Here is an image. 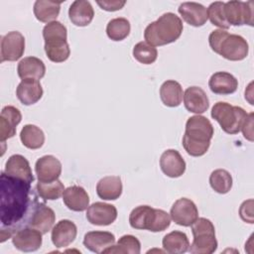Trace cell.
I'll return each instance as SVG.
<instances>
[{
    "label": "cell",
    "instance_id": "9c48e42d",
    "mask_svg": "<svg viewBox=\"0 0 254 254\" xmlns=\"http://www.w3.org/2000/svg\"><path fill=\"white\" fill-rule=\"evenodd\" d=\"M248 43L243 37L236 34H228L220 43L216 54L228 61L238 62L244 60L248 56Z\"/></svg>",
    "mask_w": 254,
    "mask_h": 254
},
{
    "label": "cell",
    "instance_id": "8fae6325",
    "mask_svg": "<svg viewBox=\"0 0 254 254\" xmlns=\"http://www.w3.org/2000/svg\"><path fill=\"white\" fill-rule=\"evenodd\" d=\"M170 216L176 224L188 227L198 218V210L191 199L182 197L177 199L172 205Z\"/></svg>",
    "mask_w": 254,
    "mask_h": 254
},
{
    "label": "cell",
    "instance_id": "9a60e30c",
    "mask_svg": "<svg viewBox=\"0 0 254 254\" xmlns=\"http://www.w3.org/2000/svg\"><path fill=\"white\" fill-rule=\"evenodd\" d=\"M55 221V211L45 203L39 201L30 216L28 226L39 230L42 234H46L52 230Z\"/></svg>",
    "mask_w": 254,
    "mask_h": 254
},
{
    "label": "cell",
    "instance_id": "7a4b0ae2",
    "mask_svg": "<svg viewBox=\"0 0 254 254\" xmlns=\"http://www.w3.org/2000/svg\"><path fill=\"white\" fill-rule=\"evenodd\" d=\"M213 134V126L206 117L199 114L193 115L186 123L183 147L190 156L201 157L207 152Z\"/></svg>",
    "mask_w": 254,
    "mask_h": 254
},
{
    "label": "cell",
    "instance_id": "f1b7e54d",
    "mask_svg": "<svg viewBox=\"0 0 254 254\" xmlns=\"http://www.w3.org/2000/svg\"><path fill=\"white\" fill-rule=\"evenodd\" d=\"M62 2L50 0H37L34 3L33 11L36 19L42 23H51L57 21Z\"/></svg>",
    "mask_w": 254,
    "mask_h": 254
},
{
    "label": "cell",
    "instance_id": "e0dca14e",
    "mask_svg": "<svg viewBox=\"0 0 254 254\" xmlns=\"http://www.w3.org/2000/svg\"><path fill=\"white\" fill-rule=\"evenodd\" d=\"M160 167L162 172L170 178H179L186 172V162L182 155L174 149H168L163 152L160 158Z\"/></svg>",
    "mask_w": 254,
    "mask_h": 254
},
{
    "label": "cell",
    "instance_id": "8992f818",
    "mask_svg": "<svg viewBox=\"0 0 254 254\" xmlns=\"http://www.w3.org/2000/svg\"><path fill=\"white\" fill-rule=\"evenodd\" d=\"M247 115L242 107L233 106L223 101L216 102L211 108V117L218 122L225 133L231 135L241 131Z\"/></svg>",
    "mask_w": 254,
    "mask_h": 254
},
{
    "label": "cell",
    "instance_id": "b9f144b4",
    "mask_svg": "<svg viewBox=\"0 0 254 254\" xmlns=\"http://www.w3.org/2000/svg\"><path fill=\"white\" fill-rule=\"evenodd\" d=\"M252 204L248 207V210L246 209V206H245V203L243 202L239 208V214H240V217L245 221V222H248V223H253V214H252Z\"/></svg>",
    "mask_w": 254,
    "mask_h": 254
},
{
    "label": "cell",
    "instance_id": "603a6c76",
    "mask_svg": "<svg viewBox=\"0 0 254 254\" xmlns=\"http://www.w3.org/2000/svg\"><path fill=\"white\" fill-rule=\"evenodd\" d=\"M44 90L39 80L26 78L18 84L16 89L17 98L24 105H32L37 103L43 96Z\"/></svg>",
    "mask_w": 254,
    "mask_h": 254
},
{
    "label": "cell",
    "instance_id": "ffe728a7",
    "mask_svg": "<svg viewBox=\"0 0 254 254\" xmlns=\"http://www.w3.org/2000/svg\"><path fill=\"white\" fill-rule=\"evenodd\" d=\"M3 172L10 177L21 179L31 184L35 180L29 161L24 156L19 154L9 157V159L6 161L5 170Z\"/></svg>",
    "mask_w": 254,
    "mask_h": 254
},
{
    "label": "cell",
    "instance_id": "4dcf8cb0",
    "mask_svg": "<svg viewBox=\"0 0 254 254\" xmlns=\"http://www.w3.org/2000/svg\"><path fill=\"white\" fill-rule=\"evenodd\" d=\"M182 85L176 80H166L160 87V97L164 105L178 107L183 100Z\"/></svg>",
    "mask_w": 254,
    "mask_h": 254
},
{
    "label": "cell",
    "instance_id": "4316f807",
    "mask_svg": "<svg viewBox=\"0 0 254 254\" xmlns=\"http://www.w3.org/2000/svg\"><path fill=\"white\" fill-rule=\"evenodd\" d=\"M17 72L21 79H41L46 74V65L42 60L36 57L22 59L17 66Z\"/></svg>",
    "mask_w": 254,
    "mask_h": 254
},
{
    "label": "cell",
    "instance_id": "5b68a950",
    "mask_svg": "<svg viewBox=\"0 0 254 254\" xmlns=\"http://www.w3.org/2000/svg\"><path fill=\"white\" fill-rule=\"evenodd\" d=\"M129 223L134 229L160 232L170 226L171 216L163 209L153 208L149 205H139L130 212Z\"/></svg>",
    "mask_w": 254,
    "mask_h": 254
},
{
    "label": "cell",
    "instance_id": "836d02e7",
    "mask_svg": "<svg viewBox=\"0 0 254 254\" xmlns=\"http://www.w3.org/2000/svg\"><path fill=\"white\" fill-rule=\"evenodd\" d=\"M209 185L217 193L225 194L232 188V177L230 173L224 169L214 170L209 176Z\"/></svg>",
    "mask_w": 254,
    "mask_h": 254
},
{
    "label": "cell",
    "instance_id": "484cf974",
    "mask_svg": "<svg viewBox=\"0 0 254 254\" xmlns=\"http://www.w3.org/2000/svg\"><path fill=\"white\" fill-rule=\"evenodd\" d=\"M70 22L77 27L88 26L94 17V10L89 1L75 0L68 9Z\"/></svg>",
    "mask_w": 254,
    "mask_h": 254
},
{
    "label": "cell",
    "instance_id": "6da1fadb",
    "mask_svg": "<svg viewBox=\"0 0 254 254\" xmlns=\"http://www.w3.org/2000/svg\"><path fill=\"white\" fill-rule=\"evenodd\" d=\"M31 183L1 173L0 184V220L1 242L10 238L20 226L28 222L39 202L33 195Z\"/></svg>",
    "mask_w": 254,
    "mask_h": 254
},
{
    "label": "cell",
    "instance_id": "5bb4252c",
    "mask_svg": "<svg viewBox=\"0 0 254 254\" xmlns=\"http://www.w3.org/2000/svg\"><path fill=\"white\" fill-rule=\"evenodd\" d=\"M35 171L39 182L51 183L59 180L62 174V164L53 155H46L37 160Z\"/></svg>",
    "mask_w": 254,
    "mask_h": 254
},
{
    "label": "cell",
    "instance_id": "1f68e13d",
    "mask_svg": "<svg viewBox=\"0 0 254 254\" xmlns=\"http://www.w3.org/2000/svg\"><path fill=\"white\" fill-rule=\"evenodd\" d=\"M20 139L26 148L37 150L44 145L45 134L40 127L34 124H26L20 132Z\"/></svg>",
    "mask_w": 254,
    "mask_h": 254
},
{
    "label": "cell",
    "instance_id": "44dd1931",
    "mask_svg": "<svg viewBox=\"0 0 254 254\" xmlns=\"http://www.w3.org/2000/svg\"><path fill=\"white\" fill-rule=\"evenodd\" d=\"M178 11L184 21L192 27H201L207 21V9L196 2H184Z\"/></svg>",
    "mask_w": 254,
    "mask_h": 254
},
{
    "label": "cell",
    "instance_id": "30bf717a",
    "mask_svg": "<svg viewBox=\"0 0 254 254\" xmlns=\"http://www.w3.org/2000/svg\"><path fill=\"white\" fill-rule=\"evenodd\" d=\"M25 52V38L18 31L8 32L1 37L0 56L1 63L16 62L24 55Z\"/></svg>",
    "mask_w": 254,
    "mask_h": 254
},
{
    "label": "cell",
    "instance_id": "ba28073f",
    "mask_svg": "<svg viewBox=\"0 0 254 254\" xmlns=\"http://www.w3.org/2000/svg\"><path fill=\"white\" fill-rule=\"evenodd\" d=\"M253 1H238L232 0L224 3L223 12L226 22L232 26L254 25V12Z\"/></svg>",
    "mask_w": 254,
    "mask_h": 254
},
{
    "label": "cell",
    "instance_id": "ab89813d",
    "mask_svg": "<svg viewBox=\"0 0 254 254\" xmlns=\"http://www.w3.org/2000/svg\"><path fill=\"white\" fill-rule=\"evenodd\" d=\"M97 5L105 11L108 12H114V11H118L120 9L123 8V6L126 4V1H117V0H112V1H96Z\"/></svg>",
    "mask_w": 254,
    "mask_h": 254
},
{
    "label": "cell",
    "instance_id": "4fadbf2b",
    "mask_svg": "<svg viewBox=\"0 0 254 254\" xmlns=\"http://www.w3.org/2000/svg\"><path fill=\"white\" fill-rule=\"evenodd\" d=\"M116 218L117 209L113 204L97 201L90 204L86 209V219L93 225H110L116 220Z\"/></svg>",
    "mask_w": 254,
    "mask_h": 254
},
{
    "label": "cell",
    "instance_id": "7402d4cb",
    "mask_svg": "<svg viewBox=\"0 0 254 254\" xmlns=\"http://www.w3.org/2000/svg\"><path fill=\"white\" fill-rule=\"evenodd\" d=\"M208 86L214 94L228 95L237 90L238 80L233 74L227 71H217L210 76Z\"/></svg>",
    "mask_w": 254,
    "mask_h": 254
},
{
    "label": "cell",
    "instance_id": "2e32d148",
    "mask_svg": "<svg viewBox=\"0 0 254 254\" xmlns=\"http://www.w3.org/2000/svg\"><path fill=\"white\" fill-rule=\"evenodd\" d=\"M22 120V114L18 108L7 105L2 108L0 114V141L2 144L16 134V128Z\"/></svg>",
    "mask_w": 254,
    "mask_h": 254
},
{
    "label": "cell",
    "instance_id": "74e56055",
    "mask_svg": "<svg viewBox=\"0 0 254 254\" xmlns=\"http://www.w3.org/2000/svg\"><path fill=\"white\" fill-rule=\"evenodd\" d=\"M223 7L224 2L216 1L211 3L207 8V18L213 26H216L221 30H227L230 26L225 20Z\"/></svg>",
    "mask_w": 254,
    "mask_h": 254
},
{
    "label": "cell",
    "instance_id": "7c38bea8",
    "mask_svg": "<svg viewBox=\"0 0 254 254\" xmlns=\"http://www.w3.org/2000/svg\"><path fill=\"white\" fill-rule=\"evenodd\" d=\"M42 232L33 227H22L13 234L12 243L20 251L34 252L42 246Z\"/></svg>",
    "mask_w": 254,
    "mask_h": 254
},
{
    "label": "cell",
    "instance_id": "d6a6232c",
    "mask_svg": "<svg viewBox=\"0 0 254 254\" xmlns=\"http://www.w3.org/2000/svg\"><path fill=\"white\" fill-rule=\"evenodd\" d=\"M130 22L123 17L114 18L110 20L106 26V34L112 41H123L130 34Z\"/></svg>",
    "mask_w": 254,
    "mask_h": 254
},
{
    "label": "cell",
    "instance_id": "277c9868",
    "mask_svg": "<svg viewBox=\"0 0 254 254\" xmlns=\"http://www.w3.org/2000/svg\"><path fill=\"white\" fill-rule=\"evenodd\" d=\"M45 40V52L48 59L53 63H64L70 55L67 43V31L64 24L59 21L48 23L43 29Z\"/></svg>",
    "mask_w": 254,
    "mask_h": 254
},
{
    "label": "cell",
    "instance_id": "83f0119b",
    "mask_svg": "<svg viewBox=\"0 0 254 254\" xmlns=\"http://www.w3.org/2000/svg\"><path fill=\"white\" fill-rule=\"evenodd\" d=\"M122 190V182L118 176L104 177L96 185V193L103 200H115L119 198Z\"/></svg>",
    "mask_w": 254,
    "mask_h": 254
},
{
    "label": "cell",
    "instance_id": "cb8c5ba5",
    "mask_svg": "<svg viewBox=\"0 0 254 254\" xmlns=\"http://www.w3.org/2000/svg\"><path fill=\"white\" fill-rule=\"evenodd\" d=\"M115 243V236L108 231H89L83 237V245L93 253H103Z\"/></svg>",
    "mask_w": 254,
    "mask_h": 254
},
{
    "label": "cell",
    "instance_id": "f35d334b",
    "mask_svg": "<svg viewBox=\"0 0 254 254\" xmlns=\"http://www.w3.org/2000/svg\"><path fill=\"white\" fill-rule=\"evenodd\" d=\"M229 33L226 31V30H221V29H218V30H214L212 31L209 36H208V43H209V46L211 48V50L214 52V53H217V50L219 48V45L220 43L222 42V40L228 35Z\"/></svg>",
    "mask_w": 254,
    "mask_h": 254
},
{
    "label": "cell",
    "instance_id": "ac0fdd59",
    "mask_svg": "<svg viewBox=\"0 0 254 254\" xmlns=\"http://www.w3.org/2000/svg\"><path fill=\"white\" fill-rule=\"evenodd\" d=\"M184 105L189 112L204 113L209 107V99L205 91L199 86H190L184 93Z\"/></svg>",
    "mask_w": 254,
    "mask_h": 254
},
{
    "label": "cell",
    "instance_id": "8d00e7d4",
    "mask_svg": "<svg viewBox=\"0 0 254 254\" xmlns=\"http://www.w3.org/2000/svg\"><path fill=\"white\" fill-rule=\"evenodd\" d=\"M36 188L39 195L45 200L58 199L63 195L64 190V184L60 180H57L51 183L39 182Z\"/></svg>",
    "mask_w": 254,
    "mask_h": 254
},
{
    "label": "cell",
    "instance_id": "d6986e66",
    "mask_svg": "<svg viewBox=\"0 0 254 254\" xmlns=\"http://www.w3.org/2000/svg\"><path fill=\"white\" fill-rule=\"evenodd\" d=\"M77 234L76 225L68 219L60 220L52 228V242L57 248L66 247L71 244Z\"/></svg>",
    "mask_w": 254,
    "mask_h": 254
},
{
    "label": "cell",
    "instance_id": "3957f363",
    "mask_svg": "<svg viewBox=\"0 0 254 254\" xmlns=\"http://www.w3.org/2000/svg\"><path fill=\"white\" fill-rule=\"evenodd\" d=\"M183 22L175 13L168 12L149 24L144 31V39L153 47L165 46L176 42L183 33Z\"/></svg>",
    "mask_w": 254,
    "mask_h": 254
},
{
    "label": "cell",
    "instance_id": "f546056e",
    "mask_svg": "<svg viewBox=\"0 0 254 254\" xmlns=\"http://www.w3.org/2000/svg\"><path fill=\"white\" fill-rule=\"evenodd\" d=\"M163 248L171 254H183L189 251L190 241L187 234L183 231H172L166 234L162 240Z\"/></svg>",
    "mask_w": 254,
    "mask_h": 254
},
{
    "label": "cell",
    "instance_id": "60d3db41",
    "mask_svg": "<svg viewBox=\"0 0 254 254\" xmlns=\"http://www.w3.org/2000/svg\"><path fill=\"white\" fill-rule=\"evenodd\" d=\"M253 112L249 113L246 117V120L241 128V131L243 133L244 138H246L249 141H253Z\"/></svg>",
    "mask_w": 254,
    "mask_h": 254
},
{
    "label": "cell",
    "instance_id": "d4e9b609",
    "mask_svg": "<svg viewBox=\"0 0 254 254\" xmlns=\"http://www.w3.org/2000/svg\"><path fill=\"white\" fill-rule=\"evenodd\" d=\"M63 200L65 206L72 211H83L89 206V196L86 190L79 186L64 189Z\"/></svg>",
    "mask_w": 254,
    "mask_h": 254
},
{
    "label": "cell",
    "instance_id": "d590c367",
    "mask_svg": "<svg viewBox=\"0 0 254 254\" xmlns=\"http://www.w3.org/2000/svg\"><path fill=\"white\" fill-rule=\"evenodd\" d=\"M134 59L143 64H151L158 58V51L147 42H139L133 48Z\"/></svg>",
    "mask_w": 254,
    "mask_h": 254
},
{
    "label": "cell",
    "instance_id": "52a82bcc",
    "mask_svg": "<svg viewBox=\"0 0 254 254\" xmlns=\"http://www.w3.org/2000/svg\"><path fill=\"white\" fill-rule=\"evenodd\" d=\"M193 240L189 247L192 254H211L217 249L213 223L204 217H198L191 225Z\"/></svg>",
    "mask_w": 254,
    "mask_h": 254
},
{
    "label": "cell",
    "instance_id": "e575fe53",
    "mask_svg": "<svg viewBox=\"0 0 254 254\" xmlns=\"http://www.w3.org/2000/svg\"><path fill=\"white\" fill-rule=\"evenodd\" d=\"M141 252V243L137 237L126 234L119 238L116 245L107 248L103 253H128L139 254Z\"/></svg>",
    "mask_w": 254,
    "mask_h": 254
}]
</instances>
